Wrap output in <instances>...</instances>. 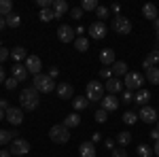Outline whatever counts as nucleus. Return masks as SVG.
<instances>
[{
  "instance_id": "obj_1",
  "label": "nucleus",
  "mask_w": 159,
  "mask_h": 157,
  "mask_svg": "<svg viewBox=\"0 0 159 157\" xmlns=\"http://www.w3.org/2000/svg\"><path fill=\"white\" fill-rule=\"evenodd\" d=\"M19 102H21V110H36L40 104L38 91L34 87H25L24 91L19 94Z\"/></svg>"
},
{
  "instance_id": "obj_2",
  "label": "nucleus",
  "mask_w": 159,
  "mask_h": 157,
  "mask_svg": "<svg viewBox=\"0 0 159 157\" xmlns=\"http://www.w3.org/2000/svg\"><path fill=\"white\" fill-rule=\"evenodd\" d=\"M32 85H34V89H36L38 94H51V91H55V81L51 79L49 74H36L34 76V81H32Z\"/></svg>"
},
{
  "instance_id": "obj_3",
  "label": "nucleus",
  "mask_w": 159,
  "mask_h": 157,
  "mask_svg": "<svg viewBox=\"0 0 159 157\" xmlns=\"http://www.w3.org/2000/svg\"><path fill=\"white\" fill-rule=\"evenodd\" d=\"M49 138L55 142V145H66L68 140H70V130L64 125V123H60V125H53L49 130Z\"/></svg>"
},
{
  "instance_id": "obj_4",
  "label": "nucleus",
  "mask_w": 159,
  "mask_h": 157,
  "mask_svg": "<svg viewBox=\"0 0 159 157\" xmlns=\"http://www.w3.org/2000/svg\"><path fill=\"white\" fill-rule=\"evenodd\" d=\"M87 100L89 102H98V100H102L104 98V85L100 83V81H89L87 83Z\"/></svg>"
},
{
  "instance_id": "obj_5",
  "label": "nucleus",
  "mask_w": 159,
  "mask_h": 157,
  "mask_svg": "<svg viewBox=\"0 0 159 157\" xmlns=\"http://www.w3.org/2000/svg\"><path fill=\"white\" fill-rule=\"evenodd\" d=\"M112 30H115L117 34H121V36H127V34L132 32V21H129L125 15H117V17L112 19Z\"/></svg>"
},
{
  "instance_id": "obj_6",
  "label": "nucleus",
  "mask_w": 159,
  "mask_h": 157,
  "mask_svg": "<svg viewBox=\"0 0 159 157\" xmlns=\"http://www.w3.org/2000/svg\"><path fill=\"white\" fill-rule=\"evenodd\" d=\"M142 83H144V76H142L140 72H127L123 85H125V89H129V91H132V89L138 91V89H142Z\"/></svg>"
},
{
  "instance_id": "obj_7",
  "label": "nucleus",
  "mask_w": 159,
  "mask_h": 157,
  "mask_svg": "<svg viewBox=\"0 0 159 157\" xmlns=\"http://www.w3.org/2000/svg\"><path fill=\"white\" fill-rule=\"evenodd\" d=\"M11 153L15 157H25L28 153H30V142L24 140V138H15V140L11 142Z\"/></svg>"
},
{
  "instance_id": "obj_8",
  "label": "nucleus",
  "mask_w": 159,
  "mask_h": 157,
  "mask_svg": "<svg viewBox=\"0 0 159 157\" xmlns=\"http://www.w3.org/2000/svg\"><path fill=\"white\" fill-rule=\"evenodd\" d=\"M24 66L28 68V72L34 74V76L43 72V62H40V58H38V55H28V58H25V64H24Z\"/></svg>"
},
{
  "instance_id": "obj_9",
  "label": "nucleus",
  "mask_w": 159,
  "mask_h": 157,
  "mask_svg": "<svg viewBox=\"0 0 159 157\" xmlns=\"http://www.w3.org/2000/svg\"><path fill=\"white\" fill-rule=\"evenodd\" d=\"M138 119H142L144 123H157L159 121V115H157V110L153 109V106H142L140 109V113H138Z\"/></svg>"
},
{
  "instance_id": "obj_10",
  "label": "nucleus",
  "mask_w": 159,
  "mask_h": 157,
  "mask_svg": "<svg viewBox=\"0 0 159 157\" xmlns=\"http://www.w3.org/2000/svg\"><path fill=\"white\" fill-rule=\"evenodd\" d=\"M106 25H104V21H93V24L89 25V34H91V38H96V40H102V38L106 36Z\"/></svg>"
},
{
  "instance_id": "obj_11",
  "label": "nucleus",
  "mask_w": 159,
  "mask_h": 157,
  "mask_svg": "<svg viewBox=\"0 0 159 157\" xmlns=\"http://www.w3.org/2000/svg\"><path fill=\"white\" fill-rule=\"evenodd\" d=\"M7 121H9L11 125H19V123L24 121V110H21V106H19V109H9L7 110Z\"/></svg>"
},
{
  "instance_id": "obj_12",
  "label": "nucleus",
  "mask_w": 159,
  "mask_h": 157,
  "mask_svg": "<svg viewBox=\"0 0 159 157\" xmlns=\"http://www.w3.org/2000/svg\"><path fill=\"white\" fill-rule=\"evenodd\" d=\"M115 62H117V58H115L112 49H102L100 51V64H104V68H110Z\"/></svg>"
},
{
  "instance_id": "obj_13",
  "label": "nucleus",
  "mask_w": 159,
  "mask_h": 157,
  "mask_svg": "<svg viewBox=\"0 0 159 157\" xmlns=\"http://www.w3.org/2000/svg\"><path fill=\"white\" fill-rule=\"evenodd\" d=\"M57 38H60L61 43H72L74 40V30L70 25H60V28H57Z\"/></svg>"
},
{
  "instance_id": "obj_14",
  "label": "nucleus",
  "mask_w": 159,
  "mask_h": 157,
  "mask_svg": "<svg viewBox=\"0 0 159 157\" xmlns=\"http://www.w3.org/2000/svg\"><path fill=\"white\" fill-rule=\"evenodd\" d=\"M11 72H13V79H17L19 83H24L25 79H28V74H30L24 64H15V66L11 68Z\"/></svg>"
},
{
  "instance_id": "obj_15",
  "label": "nucleus",
  "mask_w": 159,
  "mask_h": 157,
  "mask_svg": "<svg viewBox=\"0 0 159 157\" xmlns=\"http://www.w3.org/2000/svg\"><path fill=\"white\" fill-rule=\"evenodd\" d=\"M102 109L106 110V113H112V110H117L119 109V100H117V98L115 96H104L102 98Z\"/></svg>"
},
{
  "instance_id": "obj_16",
  "label": "nucleus",
  "mask_w": 159,
  "mask_h": 157,
  "mask_svg": "<svg viewBox=\"0 0 159 157\" xmlns=\"http://www.w3.org/2000/svg\"><path fill=\"white\" fill-rule=\"evenodd\" d=\"M142 15L147 17V19H151V21H155L159 17V9L153 4V2H147L144 7H142Z\"/></svg>"
},
{
  "instance_id": "obj_17",
  "label": "nucleus",
  "mask_w": 159,
  "mask_h": 157,
  "mask_svg": "<svg viewBox=\"0 0 159 157\" xmlns=\"http://www.w3.org/2000/svg\"><path fill=\"white\" fill-rule=\"evenodd\" d=\"M55 89H57V96H60L61 100H70V98L74 96L72 85H70V83H60L57 87H55Z\"/></svg>"
},
{
  "instance_id": "obj_18",
  "label": "nucleus",
  "mask_w": 159,
  "mask_h": 157,
  "mask_svg": "<svg viewBox=\"0 0 159 157\" xmlns=\"http://www.w3.org/2000/svg\"><path fill=\"white\" fill-rule=\"evenodd\" d=\"M159 64V49H155V51H151L147 58H144V62H142V68H155Z\"/></svg>"
},
{
  "instance_id": "obj_19",
  "label": "nucleus",
  "mask_w": 159,
  "mask_h": 157,
  "mask_svg": "<svg viewBox=\"0 0 159 157\" xmlns=\"http://www.w3.org/2000/svg\"><path fill=\"white\" fill-rule=\"evenodd\" d=\"M51 11H53V15H55V17H61L64 13H68L70 9H68V2H66V0H53Z\"/></svg>"
},
{
  "instance_id": "obj_20",
  "label": "nucleus",
  "mask_w": 159,
  "mask_h": 157,
  "mask_svg": "<svg viewBox=\"0 0 159 157\" xmlns=\"http://www.w3.org/2000/svg\"><path fill=\"white\" fill-rule=\"evenodd\" d=\"M104 87L108 89L110 96H115V94H119V91L123 89V83L117 79V76H112V79H108V81H106V85H104Z\"/></svg>"
},
{
  "instance_id": "obj_21",
  "label": "nucleus",
  "mask_w": 159,
  "mask_h": 157,
  "mask_svg": "<svg viewBox=\"0 0 159 157\" xmlns=\"http://www.w3.org/2000/svg\"><path fill=\"white\" fill-rule=\"evenodd\" d=\"M148 100H151V91H148V89H138V91H136L134 102H136V104H140V109H142V106H147Z\"/></svg>"
},
{
  "instance_id": "obj_22",
  "label": "nucleus",
  "mask_w": 159,
  "mask_h": 157,
  "mask_svg": "<svg viewBox=\"0 0 159 157\" xmlns=\"http://www.w3.org/2000/svg\"><path fill=\"white\" fill-rule=\"evenodd\" d=\"M79 153H81V157H96V146H93V142H83L79 146Z\"/></svg>"
},
{
  "instance_id": "obj_23",
  "label": "nucleus",
  "mask_w": 159,
  "mask_h": 157,
  "mask_svg": "<svg viewBox=\"0 0 159 157\" xmlns=\"http://www.w3.org/2000/svg\"><path fill=\"white\" fill-rule=\"evenodd\" d=\"M110 70H112V76H125L127 74V64L125 62H115Z\"/></svg>"
},
{
  "instance_id": "obj_24",
  "label": "nucleus",
  "mask_w": 159,
  "mask_h": 157,
  "mask_svg": "<svg viewBox=\"0 0 159 157\" xmlns=\"http://www.w3.org/2000/svg\"><path fill=\"white\" fill-rule=\"evenodd\" d=\"M64 125H66L68 130H72V127H79V125H81V117H79L76 113H70V115L64 119Z\"/></svg>"
},
{
  "instance_id": "obj_25",
  "label": "nucleus",
  "mask_w": 159,
  "mask_h": 157,
  "mask_svg": "<svg viewBox=\"0 0 159 157\" xmlns=\"http://www.w3.org/2000/svg\"><path fill=\"white\" fill-rule=\"evenodd\" d=\"M15 136H17V130H11V132H7V130H0V145L13 142V140H15Z\"/></svg>"
},
{
  "instance_id": "obj_26",
  "label": "nucleus",
  "mask_w": 159,
  "mask_h": 157,
  "mask_svg": "<svg viewBox=\"0 0 159 157\" xmlns=\"http://www.w3.org/2000/svg\"><path fill=\"white\" fill-rule=\"evenodd\" d=\"M4 19H7V25H9V28H19V25H21V15H17L15 11H13L11 15H7Z\"/></svg>"
},
{
  "instance_id": "obj_27",
  "label": "nucleus",
  "mask_w": 159,
  "mask_h": 157,
  "mask_svg": "<svg viewBox=\"0 0 159 157\" xmlns=\"http://www.w3.org/2000/svg\"><path fill=\"white\" fill-rule=\"evenodd\" d=\"M74 49H76V51H81V53H85L87 49H89V38H85V36L74 38Z\"/></svg>"
},
{
  "instance_id": "obj_28",
  "label": "nucleus",
  "mask_w": 159,
  "mask_h": 157,
  "mask_svg": "<svg viewBox=\"0 0 159 157\" xmlns=\"http://www.w3.org/2000/svg\"><path fill=\"white\" fill-rule=\"evenodd\" d=\"M147 81L153 85H159V66H155V68H148L147 70Z\"/></svg>"
},
{
  "instance_id": "obj_29",
  "label": "nucleus",
  "mask_w": 159,
  "mask_h": 157,
  "mask_svg": "<svg viewBox=\"0 0 159 157\" xmlns=\"http://www.w3.org/2000/svg\"><path fill=\"white\" fill-rule=\"evenodd\" d=\"M13 13V2L11 0H0V17H7Z\"/></svg>"
},
{
  "instance_id": "obj_30",
  "label": "nucleus",
  "mask_w": 159,
  "mask_h": 157,
  "mask_svg": "<svg viewBox=\"0 0 159 157\" xmlns=\"http://www.w3.org/2000/svg\"><path fill=\"white\" fill-rule=\"evenodd\" d=\"M11 58L17 62V64H19V62L24 60V58H28V53H25V49H24V47H15V49H11Z\"/></svg>"
},
{
  "instance_id": "obj_31",
  "label": "nucleus",
  "mask_w": 159,
  "mask_h": 157,
  "mask_svg": "<svg viewBox=\"0 0 159 157\" xmlns=\"http://www.w3.org/2000/svg\"><path fill=\"white\" fill-rule=\"evenodd\" d=\"M74 110H85L87 106H89V100H87V96H79V98H74Z\"/></svg>"
},
{
  "instance_id": "obj_32",
  "label": "nucleus",
  "mask_w": 159,
  "mask_h": 157,
  "mask_svg": "<svg viewBox=\"0 0 159 157\" xmlns=\"http://www.w3.org/2000/svg\"><path fill=\"white\" fill-rule=\"evenodd\" d=\"M123 123H127V125H134L136 121H138V113H132V110H125V115L121 117Z\"/></svg>"
},
{
  "instance_id": "obj_33",
  "label": "nucleus",
  "mask_w": 159,
  "mask_h": 157,
  "mask_svg": "<svg viewBox=\"0 0 159 157\" xmlns=\"http://www.w3.org/2000/svg\"><path fill=\"white\" fill-rule=\"evenodd\" d=\"M100 4H98V0H83L81 2V9L83 11H96Z\"/></svg>"
},
{
  "instance_id": "obj_34",
  "label": "nucleus",
  "mask_w": 159,
  "mask_h": 157,
  "mask_svg": "<svg viewBox=\"0 0 159 157\" xmlns=\"http://www.w3.org/2000/svg\"><path fill=\"white\" fill-rule=\"evenodd\" d=\"M53 17H55V15H53V11H51V9H43V11L38 13V19H40V21H45V24H47V21H51Z\"/></svg>"
},
{
  "instance_id": "obj_35",
  "label": "nucleus",
  "mask_w": 159,
  "mask_h": 157,
  "mask_svg": "<svg viewBox=\"0 0 159 157\" xmlns=\"http://www.w3.org/2000/svg\"><path fill=\"white\" fill-rule=\"evenodd\" d=\"M117 142L123 145V146H127L129 142H132V134H129V132H121L119 136H117Z\"/></svg>"
},
{
  "instance_id": "obj_36",
  "label": "nucleus",
  "mask_w": 159,
  "mask_h": 157,
  "mask_svg": "<svg viewBox=\"0 0 159 157\" xmlns=\"http://www.w3.org/2000/svg\"><path fill=\"white\" fill-rule=\"evenodd\" d=\"M138 155L140 157H151L153 155V149H151L148 145H140L138 146Z\"/></svg>"
},
{
  "instance_id": "obj_37",
  "label": "nucleus",
  "mask_w": 159,
  "mask_h": 157,
  "mask_svg": "<svg viewBox=\"0 0 159 157\" xmlns=\"http://www.w3.org/2000/svg\"><path fill=\"white\" fill-rule=\"evenodd\" d=\"M96 15L100 17V21L106 19V17H108V7H98V9H96Z\"/></svg>"
},
{
  "instance_id": "obj_38",
  "label": "nucleus",
  "mask_w": 159,
  "mask_h": 157,
  "mask_svg": "<svg viewBox=\"0 0 159 157\" xmlns=\"http://www.w3.org/2000/svg\"><path fill=\"white\" fill-rule=\"evenodd\" d=\"M106 119H108V113H106L104 109H100L98 113H96V121H98V123H104Z\"/></svg>"
},
{
  "instance_id": "obj_39",
  "label": "nucleus",
  "mask_w": 159,
  "mask_h": 157,
  "mask_svg": "<svg viewBox=\"0 0 159 157\" xmlns=\"http://www.w3.org/2000/svg\"><path fill=\"white\" fill-rule=\"evenodd\" d=\"M17 83H19V81H17V79H7V81H4V87H7V89H15V87H17Z\"/></svg>"
},
{
  "instance_id": "obj_40",
  "label": "nucleus",
  "mask_w": 159,
  "mask_h": 157,
  "mask_svg": "<svg viewBox=\"0 0 159 157\" xmlns=\"http://www.w3.org/2000/svg\"><path fill=\"white\" fill-rule=\"evenodd\" d=\"M36 4L40 7V11H43V9H49V7H53V0H36Z\"/></svg>"
},
{
  "instance_id": "obj_41",
  "label": "nucleus",
  "mask_w": 159,
  "mask_h": 157,
  "mask_svg": "<svg viewBox=\"0 0 159 157\" xmlns=\"http://www.w3.org/2000/svg\"><path fill=\"white\" fill-rule=\"evenodd\" d=\"M121 100H123V102H132V100H134V96H132V91H129V89H123Z\"/></svg>"
},
{
  "instance_id": "obj_42",
  "label": "nucleus",
  "mask_w": 159,
  "mask_h": 157,
  "mask_svg": "<svg viewBox=\"0 0 159 157\" xmlns=\"http://www.w3.org/2000/svg\"><path fill=\"white\" fill-rule=\"evenodd\" d=\"M70 15H72L74 19H81V15H83V9H81V7H74V9H70Z\"/></svg>"
},
{
  "instance_id": "obj_43",
  "label": "nucleus",
  "mask_w": 159,
  "mask_h": 157,
  "mask_svg": "<svg viewBox=\"0 0 159 157\" xmlns=\"http://www.w3.org/2000/svg\"><path fill=\"white\" fill-rule=\"evenodd\" d=\"M100 76L108 81V79H112V70H110V68H102V70H100Z\"/></svg>"
},
{
  "instance_id": "obj_44",
  "label": "nucleus",
  "mask_w": 159,
  "mask_h": 157,
  "mask_svg": "<svg viewBox=\"0 0 159 157\" xmlns=\"http://www.w3.org/2000/svg\"><path fill=\"white\" fill-rule=\"evenodd\" d=\"M9 55H11V51H7L4 47H0V64H2V62H7Z\"/></svg>"
},
{
  "instance_id": "obj_45",
  "label": "nucleus",
  "mask_w": 159,
  "mask_h": 157,
  "mask_svg": "<svg viewBox=\"0 0 159 157\" xmlns=\"http://www.w3.org/2000/svg\"><path fill=\"white\" fill-rule=\"evenodd\" d=\"M51 76V79H53V81H55V76H57V74H60V68H57V66H53V68H49V72H47Z\"/></svg>"
},
{
  "instance_id": "obj_46",
  "label": "nucleus",
  "mask_w": 159,
  "mask_h": 157,
  "mask_svg": "<svg viewBox=\"0 0 159 157\" xmlns=\"http://www.w3.org/2000/svg\"><path fill=\"white\" fill-rule=\"evenodd\" d=\"M112 157H127V153H125L123 149H115V151H112Z\"/></svg>"
},
{
  "instance_id": "obj_47",
  "label": "nucleus",
  "mask_w": 159,
  "mask_h": 157,
  "mask_svg": "<svg viewBox=\"0 0 159 157\" xmlns=\"http://www.w3.org/2000/svg\"><path fill=\"white\" fill-rule=\"evenodd\" d=\"M9 109H11V106H9V102H7V100H0V110H4V113H7Z\"/></svg>"
},
{
  "instance_id": "obj_48",
  "label": "nucleus",
  "mask_w": 159,
  "mask_h": 157,
  "mask_svg": "<svg viewBox=\"0 0 159 157\" xmlns=\"http://www.w3.org/2000/svg\"><path fill=\"white\" fill-rule=\"evenodd\" d=\"M104 146H106V149H108V151H112V149H115V142H112V140H104Z\"/></svg>"
},
{
  "instance_id": "obj_49",
  "label": "nucleus",
  "mask_w": 159,
  "mask_h": 157,
  "mask_svg": "<svg viewBox=\"0 0 159 157\" xmlns=\"http://www.w3.org/2000/svg\"><path fill=\"white\" fill-rule=\"evenodd\" d=\"M153 155H157V157H159V138L155 140V146H153Z\"/></svg>"
},
{
  "instance_id": "obj_50",
  "label": "nucleus",
  "mask_w": 159,
  "mask_h": 157,
  "mask_svg": "<svg viewBox=\"0 0 159 157\" xmlns=\"http://www.w3.org/2000/svg\"><path fill=\"white\" fill-rule=\"evenodd\" d=\"M91 140H93V142H100V140H102V134H100V132H96L93 136H91Z\"/></svg>"
},
{
  "instance_id": "obj_51",
  "label": "nucleus",
  "mask_w": 159,
  "mask_h": 157,
  "mask_svg": "<svg viewBox=\"0 0 159 157\" xmlns=\"http://www.w3.org/2000/svg\"><path fill=\"white\" fill-rule=\"evenodd\" d=\"M110 11H112V13H117V15H119V11H121V4H112V7H110Z\"/></svg>"
},
{
  "instance_id": "obj_52",
  "label": "nucleus",
  "mask_w": 159,
  "mask_h": 157,
  "mask_svg": "<svg viewBox=\"0 0 159 157\" xmlns=\"http://www.w3.org/2000/svg\"><path fill=\"white\" fill-rule=\"evenodd\" d=\"M7 81V74H4V70H2V66H0V85Z\"/></svg>"
},
{
  "instance_id": "obj_53",
  "label": "nucleus",
  "mask_w": 159,
  "mask_h": 157,
  "mask_svg": "<svg viewBox=\"0 0 159 157\" xmlns=\"http://www.w3.org/2000/svg\"><path fill=\"white\" fill-rule=\"evenodd\" d=\"M4 28H7V19H4V17H0V32H2Z\"/></svg>"
},
{
  "instance_id": "obj_54",
  "label": "nucleus",
  "mask_w": 159,
  "mask_h": 157,
  "mask_svg": "<svg viewBox=\"0 0 159 157\" xmlns=\"http://www.w3.org/2000/svg\"><path fill=\"white\" fill-rule=\"evenodd\" d=\"M151 138H153V140H157V138H159V132H157V130H153V132H151Z\"/></svg>"
},
{
  "instance_id": "obj_55",
  "label": "nucleus",
  "mask_w": 159,
  "mask_h": 157,
  "mask_svg": "<svg viewBox=\"0 0 159 157\" xmlns=\"http://www.w3.org/2000/svg\"><path fill=\"white\" fill-rule=\"evenodd\" d=\"M0 157H11V151L7 153V151H0Z\"/></svg>"
},
{
  "instance_id": "obj_56",
  "label": "nucleus",
  "mask_w": 159,
  "mask_h": 157,
  "mask_svg": "<svg viewBox=\"0 0 159 157\" xmlns=\"http://www.w3.org/2000/svg\"><path fill=\"white\" fill-rule=\"evenodd\" d=\"M2 119H7V113H4V110H0V121Z\"/></svg>"
},
{
  "instance_id": "obj_57",
  "label": "nucleus",
  "mask_w": 159,
  "mask_h": 157,
  "mask_svg": "<svg viewBox=\"0 0 159 157\" xmlns=\"http://www.w3.org/2000/svg\"><path fill=\"white\" fill-rule=\"evenodd\" d=\"M153 24H155V30H157V32H159V17H157V19H155V21H153Z\"/></svg>"
},
{
  "instance_id": "obj_58",
  "label": "nucleus",
  "mask_w": 159,
  "mask_h": 157,
  "mask_svg": "<svg viewBox=\"0 0 159 157\" xmlns=\"http://www.w3.org/2000/svg\"><path fill=\"white\" fill-rule=\"evenodd\" d=\"M155 130H157V132H159V121H157V127H155Z\"/></svg>"
}]
</instances>
